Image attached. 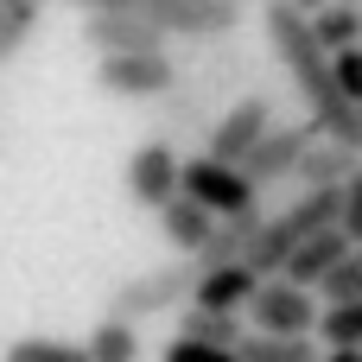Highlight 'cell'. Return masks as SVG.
Wrapping results in <instances>:
<instances>
[{
    "instance_id": "cell-10",
    "label": "cell",
    "mask_w": 362,
    "mask_h": 362,
    "mask_svg": "<svg viewBox=\"0 0 362 362\" xmlns=\"http://www.w3.org/2000/svg\"><path fill=\"white\" fill-rule=\"evenodd\" d=\"M318 140H325V127H318L312 115H305V121H280V127L267 134V146L242 165V172H248V185H255V191H267V185H280V178H299V165H305V153H312Z\"/></svg>"
},
{
    "instance_id": "cell-26",
    "label": "cell",
    "mask_w": 362,
    "mask_h": 362,
    "mask_svg": "<svg viewBox=\"0 0 362 362\" xmlns=\"http://www.w3.org/2000/svg\"><path fill=\"white\" fill-rule=\"evenodd\" d=\"M344 235H350V248H362V172L344 191Z\"/></svg>"
},
{
    "instance_id": "cell-22",
    "label": "cell",
    "mask_w": 362,
    "mask_h": 362,
    "mask_svg": "<svg viewBox=\"0 0 362 362\" xmlns=\"http://www.w3.org/2000/svg\"><path fill=\"white\" fill-rule=\"evenodd\" d=\"M6 362H95L89 344H64V337H19L6 344Z\"/></svg>"
},
{
    "instance_id": "cell-20",
    "label": "cell",
    "mask_w": 362,
    "mask_h": 362,
    "mask_svg": "<svg viewBox=\"0 0 362 362\" xmlns=\"http://www.w3.org/2000/svg\"><path fill=\"white\" fill-rule=\"evenodd\" d=\"M38 0H0V64H13L25 51V38L38 32Z\"/></svg>"
},
{
    "instance_id": "cell-8",
    "label": "cell",
    "mask_w": 362,
    "mask_h": 362,
    "mask_svg": "<svg viewBox=\"0 0 362 362\" xmlns=\"http://www.w3.org/2000/svg\"><path fill=\"white\" fill-rule=\"evenodd\" d=\"M127 197L140 204V210H172L178 197H185V159H178V146H165V140H140L134 153H127Z\"/></svg>"
},
{
    "instance_id": "cell-28",
    "label": "cell",
    "mask_w": 362,
    "mask_h": 362,
    "mask_svg": "<svg viewBox=\"0 0 362 362\" xmlns=\"http://www.w3.org/2000/svg\"><path fill=\"white\" fill-rule=\"evenodd\" d=\"M325 362H362L356 350H325Z\"/></svg>"
},
{
    "instance_id": "cell-13",
    "label": "cell",
    "mask_w": 362,
    "mask_h": 362,
    "mask_svg": "<svg viewBox=\"0 0 362 362\" xmlns=\"http://www.w3.org/2000/svg\"><path fill=\"white\" fill-rule=\"evenodd\" d=\"M350 255H356V248H350V235H344V229H331V235H318V242H305V248L293 255L286 280H293V286H305V293H318V286H325Z\"/></svg>"
},
{
    "instance_id": "cell-11",
    "label": "cell",
    "mask_w": 362,
    "mask_h": 362,
    "mask_svg": "<svg viewBox=\"0 0 362 362\" xmlns=\"http://www.w3.org/2000/svg\"><path fill=\"white\" fill-rule=\"evenodd\" d=\"M274 127H280L274 102H267V95H248V102H235V108L223 115V127H216V140H210V159H223V165H248V159L267 146Z\"/></svg>"
},
{
    "instance_id": "cell-27",
    "label": "cell",
    "mask_w": 362,
    "mask_h": 362,
    "mask_svg": "<svg viewBox=\"0 0 362 362\" xmlns=\"http://www.w3.org/2000/svg\"><path fill=\"white\" fill-rule=\"evenodd\" d=\"M337 89L362 108V51H344V57H337Z\"/></svg>"
},
{
    "instance_id": "cell-6",
    "label": "cell",
    "mask_w": 362,
    "mask_h": 362,
    "mask_svg": "<svg viewBox=\"0 0 362 362\" xmlns=\"http://www.w3.org/2000/svg\"><path fill=\"white\" fill-rule=\"evenodd\" d=\"M140 6L165 38H191V45H223L242 25L235 0H140Z\"/></svg>"
},
{
    "instance_id": "cell-9",
    "label": "cell",
    "mask_w": 362,
    "mask_h": 362,
    "mask_svg": "<svg viewBox=\"0 0 362 362\" xmlns=\"http://www.w3.org/2000/svg\"><path fill=\"white\" fill-rule=\"evenodd\" d=\"M159 115H165V146H204V153H210V140H216V127H223L229 102L185 76V83L159 102Z\"/></svg>"
},
{
    "instance_id": "cell-16",
    "label": "cell",
    "mask_w": 362,
    "mask_h": 362,
    "mask_svg": "<svg viewBox=\"0 0 362 362\" xmlns=\"http://www.w3.org/2000/svg\"><path fill=\"white\" fill-rule=\"evenodd\" d=\"M159 229H165V242H172L185 261H197V255L216 242V216H210L204 204H191V197H178V204L159 216Z\"/></svg>"
},
{
    "instance_id": "cell-5",
    "label": "cell",
    "mask_w": 362,
    "mask_h": 362,
    "mask_svg": "<svg viewBox=\"0 0 362 362\" xmlns=\"http://www.w3.org/2000/svg\"><path fill=\"white\" fill-rule=\"evenodd\" d=\"M248 325H255V337H312L325 325V299L293 286V280H261V293L248 305Z\"/></svg>"
},
{
    "instance_id": "cell-21",
    "label": "cell",
    "mask_w": 362,
    "mask_h": 362,
    "mask_svg": "<svg viewBox=\"0 0 362 362\" xmlns=\"http://www.w3.org/2000/svg\"><path fill=\"white\" fill-rule=\"evenodd\" d=\"M242 362H325V350L312 337H255L242 344Z\"/></svg>"
},
{
    "instance_id": "cell-18",
    "label": "cell",
    "mask_w": 362,
    "mask_h": 362,
    "mask_svg": "<svg viewBox=\"0 0 362 362\" xmlns=\"http://www.w3.org/2000/svg\"><path fill=\"white\" fill-rule=\"evenodd\" d=\"M312 32H318V45H325L331 57L362 51V6H350V0H337V6H318V13H312Z\"/></svg>"
},
{
    "instance_id": "cell-29",
    "label": "cell",
    "mask_w": 362,
    "mask_h": 362,
    "mask_svg": "<svg viewBox=\"0 0 362 362\" xmlns=\"http://www.w3.org/2000/svg\"><path fill=\"white\" fill-rule=\"evenodd\" d=\"M356 255H362V248H356Z\"/></svg>"
},
{
    "instance_id": "cell-7",
    "label": "cell",
    "mask_w": 362,
    "mask_h": 362,
    "mask_svg": "<svg viewBox=\"0 0 362 362\" xmlns=\"http://www.w3.org/2000/svg\"><path fill=\"white\" fill-rule=\"evenodd\" d=\"M95 83L108 89V95H134V102H165L178 83H185V70H178V57L172 51H134V57H95Z\"/></svg>"
},
{
    "instance_id": "cell-25",
    "label": "cell",
    "mask_w": 362,
    "mask_h": 362,
    "mask_svg": "<svg viewBox=\"0 0 362 362\" xmlns=\"http://www.w3.org/2000/svg\"><path fill=\"white\" fill-rule=\"evenodd\" d=\"M159 356L165 362H242V356H229V350H204V344H185V337H172Z\"/></svg>"
},
{
    "instance_id": "cell-24",
    "label": "cell",
    "mask_w": 362,
    "mask_h": 362,
    "mask_svg": "<svg viewBox=\"0 0 362 362\" xmlns=\"http://www.w3.org/2000/svg\"><path fill=\"white\" fill-rule=\"evenodd\" d=\"M318 299H325V305H362V255H350V261L318 286Z\"/></svg>"
},
{
    "instance_id": "cell-1",
    "label": "cell",
    "mask_w": 362,
    "mask_h": 362,
    "mask_svg": "<svg viewBox=\"0 0 362 362\" xmlns=\"http://www.w3.org/2000/svg\"><path fill=\"white\" fill-rule=\"evenodd\" d=\"M261 25H267V45L280 51L286 76L299 83V95L312 102V121L325 127V140H337V146L362 153V108L337 89V57L318 45L312 13H305L299 0H274V6L261 13Z\"/></svg>"
},
{
    "instance_id": "cell-19",
    "label": "cell",
    "mask_w": 362,
    "mask_h": 362,
    "mask_svg": "<svg viewBox=\"0 0 362 362\" xmlns=\"http://www.w3.org/2000/svg\"><path fill=\"white\" fill-rule=\"evenodd\" d=\"M89 356L95 362H140V331L127 318H95L89 331Z\"/></svg>"
},
{
    "instance_id": "cell-14",
    "label": "cell",
    "mask_w": 362,
    "mask_h": 362,
    "mask_svg": "<svg viewBox=\"0 0 362 362\" xmlns=\"http://www.w3.org/2000/svg\"><path fill=\"white\" fill-rule=\"evenodd\" d=\"M356 172H362V153L337 146V140H318L299 165V191H350Z\"/></svg>"
},
{
    "instance_id": "cell-3",
    "label": "cell",
    "mask_w": 362,
    "mask_h": 362,
    "mask_svg": "<svg viewBox=\"0 0 362 362\" xmlns=\"http://www.w3.org/2000/svg\"><path fill=\"white\" fill-rule=\"evenodd\" d=\"M83 45H95L102 57H134V51H165L172 38L146 19L140 0H102L83 6Z\"/></svg>"
},
{
    "instance_id": "cell-15",
    "label": "cell",
    "mask_w": 362,
    "mask_h": 362,
    "mask_svg": "<svg viewBox=\"0 0 362 362\" xmlns=\"http://www.w3.org/2000/svg\"><path fill=\"white\" fill-rule=\"evenodd\" d=\"M255 293H261V274L242 261V267H216V274H204L197 305H204V312H229V318H242V312L255 305Z\"/></svg>"
},
{
    "instance_id": "cell-17",
    "label": "cell",
    "mask_w": 362,
    "mask_h": 362,
    "mask_svg": "<svg viewBox=\"0 0 362 362\" xmlns=\"http://www.w3.org/2000/svg\"><path fill=\"white\" fill-rule=\"evenodd\" d=\"M178 337H185V344H204V350H229V356H242V344H248L242 318H229V312H204V305L178 312Z\"/></svg>"
},
{
    "instance_id": "cell-12",
    "label": "cell",
    "mask_w": 362,
    "mask_h": 362,
    "mask_svg": "<svg viewBox=\"0 0 362 362\" xmlns=\"http://www.w3.org/2000/svg\"><path fill=\"white\" fill-rule=\"evenodd\" d=\"M267 223H274L267 210H248V216L216 223V242L197 255V267H204V274H216V267H242V261L255 255V242H261V229H267Z\"/></svg>"
},
{
    "instance_id": "cell-2",
    "label": "cell",
    "mask_w": 362,
    "mask_h": 362,
    "mask_svg": "<svg viewBox=\"0 0 362 362\" xmlns=\"http://www.w3.org/2000/svg\"><path fill=\"white\" fill-rule=\"evenodd\" d=\"M197 293H204V267H197V261L146 267V274H134V280L115 286L108 318H127V325H134V318H153V312H191Z\"/></svg>"
},
{
    "instance_id": "cell-23",
    "label": "cell",
    "mask_w": 362,
    "mask_h": 362,
    "mask_svg": "<svg viewBox=\"0 0 362 362\" xmlns=\"http://www.w3.org/2000/svg\"><path fill=\"white\" fill-rule=\"evenodd\" d=\"M318 337H325V350H356L362 356V305H325Z\"/></svg>"
},
{
    "instance_id": "cell-4",
    "label": "cell",
    "mask_w": 362,
    "mask_h": 362,
    "mask_svg": "<svg viewBox=\"0 0 362 362\" xmlns=\"http://www.w3.org/2000/svg\"><path fill=\"white\" fill-rule=\"evenodd\" d=\"M185 197H191V204H204L216 223L261 210V191L248 185V172H242V165H223V159H210V153L185 159Z\"/></svg>"
}]
</instances>
